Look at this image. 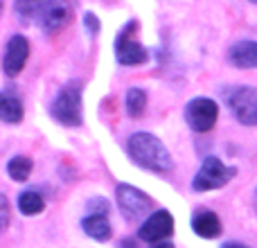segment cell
Returning a JSON list of instances; mask_svg holds the SVG:
<instances>
[{
	"label": "cell",
	"mask_w": 257,
	"mask_h": 248,
	"mask_svg": "<svg viewBox=\"0 0 257 248\" xmlns=\"http://www.w3.org/2000/svg\"><path fill=\"white\" fill-rule=\"evenodd\" d=\"M126 151L140 167L151 169V172H169L172 169V156L167 147L151 133H133L126 142Z\"/></svg>",
	"instance_id": "obj_1"
},
{
	"label": "cell",
	"mask_w": 257,
	"mask_h": 248,
	"mask_svg": "<svg viewBox=\"0 0 257 248\" xmlns=\"http://www.w3.org/2000/svg\"><path fill=\"white\" fill-rule=\"evenodd\" d=\"M52 117L63 127H79L81 124V84L70 81L59 93L52 104Z\"/></svg>",
	"instance_id": "obj_2"
},
{
	"label": "cell",
	"mask_w": 257,
	"mask_h": 248,
	"mask_svg": "<svg viewBox=\"0 0 257 248\" xmlns=\"http://www.w3.org/2000/svg\"><path fill=\"white\" fill-rule=\"evenodd\" d=\"M237 174L235 167H226L219 158L214 156H208L201 165L199 174L194 176L192 181V190L194 192H210V190H217V187H223L232 176Z\"/></svg>",
	"instance_id": "obj_3"
},
{
	"label": "cell",
	"mask_w": 257,
	"mask_h": 248,
	"mask_svg": "<svg viewBox=\"0 0 257 248\" xmlns=\"http://www.w3.org/2000/svg\"><path fill=\"white\" fill-rule=\"evenodd\" d=\"M226 104L237 117L246 127H255L257 124V90L248 86H237L226 93Z\"/></svg>",
	"instance_id": "obj_4"
},
{
	"label": "cell",
	"mask_w": 257,
	"mask_h": 248,
	"mask_svg": "<svg viewBox=\"0 0 257 248\" xmlns=\"http://www.w3.org/2000/svg\"><path fill=\"white\" fill-rule=\"evenodd\" d=\"M217 117H219V106L210 97H196L185 106V120L192 131L196 133H208L217 124Z\"/></svg>",
	"instance_id": "obj_5"
},
{
	"label": "cell",
	"mask_w": 257,
	"mask_h": 248,
	"mask_svg": "<svg viewBox=\"0 0 257 248\" xmlns=\"http://www.w3.org/2000/svg\"><path fill=\"white\" fill-rule=\"evenodd\" d=\"M115 199H117V208H120L122 217L128 219V221H138L147 214V210L151 208V201L145 192H140L133 185H117L115 190Z\"/></svg>",
	"instance_id": "obj_6"
},
{
	"label": "cell",
	"mask_w": 257,
	"mask_h": 248,
	"mask_svg": "<svg viewBox=\"0 0 257 248\" xmlns=\"http://www.w3.org/2000/svg\"><path fill=\"white\" fill-rule=\"evenodd\" d=\"M136 27H138V23L131 21L115 41V54H117V61H120L122 66H140V63L147 61V50L133 39Z\"/></svg>",
	"instance_id": "obj_7"
},
{
	"label": "cell",
	"mask_w": 257,
	"mask_h": 248,
	"mask_svg": "<svg viewBox=\"0 0 257 248\" xmlns=\"http://www.w3.org/2000/svg\"><path fill=\"white\" fill-rule=\"evenodd\" d=\"M174 232V219L167 210H158L154 212L138 230V237L142 241H149V244H158V241H167V237H172Z\"/></svg>",
	"instance_id": "obj_8"
},
{
	"label": "cell",
	"mask_w": 257,
	"mask_h": 248,
	"mask_svg": "<svg viewBox=\"0 0 257 248\" xmlns=\"http://www.w3.org/2000/svg\"><path fill=\"white\" fill-rule=\"evenodd\" d=\"M27 57H30V43L25 36L16 34L9 39L7 48H5V59H3V70L7 77L21 75V70L25 68Z\"/></svg>",
	"instance_id": "obj_9"
},
{
	"label": "cell",
	"mask_w": 257,
	"mask_h": 248,
	"mask_svg": "<svg viewBox=\"0 0 257 248\" xmlns=\"http://www.w3.org/2000/svg\"><path fill=\"white\" fill-rule=\"evenodd\" d=\"M192 230L199 237H203V239H214V237H219V232H221V221H219V217L214 212H210V210H199V212H194V217H192Z\"/></svg>",
	"instance_id": "obj_10"
},
{
	"label": "cell",
	"mask_w": 257,
	"mask_h": 248,
	"mask_svg": "<svg viewBox=\"0 0 257 248\" xmlns=\"http://www.w3.org/2000/svg\"><path fill=\"white\" fill-rule=\"evenodd\" d=\"M228 59L235 68H257V41H239L230 48Z\"/></svg>",
	"instance_id": "obj_11"
},
{
	"label": "cell",
	"mask_w": 257,
	"mask_h": 248,
	"mask_svg": "<svg viewBox=\"0 0 257 248\" xmlns=\"http://www.w3.org/2000/svg\"><path fill=\"white\" fill-rule=\"evenodd\" d=\"M68 21H70V7H68V3L66 0H54L52 7L43 14V18H41L39 23L48 34H52V32L61 30Z\"/></svg>",
	"instance_id": "obj_12"
},
{
	"label": "cell",
	"mask_w": 257,
	"mask_h": 248,
	"mask_svg": "<svg viewBox=\"0 0 257 248\" xmlns=\"http://www.w3.org/2000/svg\"><path fill=\"white\" fill-rule=\"evenodd\" d=\"M0 117L7 124H18L23 120V102L9 88H5L0 95Z\"/></svg>",
	"instance_id": "obj_13"
},
{
	"label": "cell",
	"mask_w": 257,
	"mask_h": 248,
	"mask_svg": "<svg viewBox=\"0 0 257 248\" xmlns=\"http://www.w3.org/2000/svg\"><path fill=\"white\" fill-rule=\"evenodd\" d=\"M81 228L88 237H93L95 241H108L111 239V223H108L106 214H88L81 219Z\"/></svg>",
	"instance_id": "obj_14"
},
{
	"label": "cell",
	"mask_w": 257,
	"mask_h": 248,
	"mask_svg": "<svg viewBox=\"0 0 257 248\" xmlns=\"http://www.w3.org/2000/svg\"><path fill=\"white\" fill-rule=\"evenodd\" d=\"M54 0H16V14L25 21H41Z\"/></svg>",
	"instance_id": "obj_15"
},
{
	"label": "cell",
	"mask_w": 257,
	"mask_h": 248,
	"mask_svg": "<svg viewBox=\"0 0 257 248\" xmlns=\"http://www.w3.org/2000/svg\"><path fill=\"white\" fill-rule=\"evenodd\" d=\"M43 208H45V201L39 192L27 190L18 196V210H21L25 217H34V214L43 212Z\"/></svg>",
	"instance_id": "obj_16"
},
{
	"label": "cell",
	"mask_w": 257,
	"mask_h": 248,
	"mask_svg": "<svg viewBox=\"0 0 257 248\" xmlns=\"http://www.w3.org/2000/svg\"><path fill=\"white\" fill-rule=\"evenodd\" d=\"M124 108L128 117H140L147 108V93L140 88H128L124 97Z\"/></svg>",
	"instance_id": "obj_17"
},
{
	"label": "cell",
	"mask_w": 257,
	"mask_h": 248,
	"mask_svg": "<svg viewBox=\"0 0 257 248\" xmlns=\"http://www.w3.org/2000/svg\"><path fill=\"white\" fill-rule=\"evenodd\" d=\"M7 172L16 183L27 181L32 174V160L27 158V156H14V158L7 163Z\"/></svg>",
	"instance_id": "obj_18"
},
{
	"label": "cell",
	"mask_w": 257,
	"mask_h": 248,
	"mask_svg": "<svg viewBox=\"0 0 257 248\" xmlns=\"http://www.w3.org/2000/svg\"><path fill=\"white\" fill-rule=\"evenodd\" d=\"M88 208H90V214H106L108 212V203L104 199H93L88 203Z\"/></svg>",
	"instance_id": "obj_19"
},
{
	"label": "cell",
	"mask_w": 257,
	"mask_h": 248,
	"mask_svg": "<svg viewBox=\"0 0 257 248\" xmlns=\"http://www.w3.org/2000/svg\"><path fill=\"white\" fill-rule=\"evenodd\" d=\"M84 23H86V27H88L90 34H97V32H99V21H97V16H95V14H86Z\"/></svg>",
	"instance_id": "obj_20"
},
{
	"label": "cell",
	"mask_w": 257,
	"mask_h": 248,
	"mask_svg": "<svg viewBox=\"0 0 257 248\" xmlns=\"http://www.w3.org/2000/svg\"><path fill=\"white\" fill-rule=\"evenodd\" d=\"M0 210H3V221H0V230H5L7 228V223H9V208H7V199L5 196H0Z\"/></svg>",
	"instance_id": "obj_21"
},
{
	"label": "cell",
	"mask_w": 257,
	"mask_h": 248,
	"mask_svg": "<svg viewBox=\"0 0 257 248\" xmlns=\"http://www.w3.org/2000/svg\"><path fill=\"white\" fill-rule=\"evenodd\" d=\"M117 248H140V246H138V241H136V239L126 237V239H122V241H120V246H117Z\"/></svg>",
	"instance_id": "obj_22"
},
{
	"label": "cell",
	"mask_w": 257,
	"mask_h": 248,
	"mask_svg": "<svg viewBox=\"0 0 257 248\" xmlns=\"http://www.w3.org/2000/svg\"><path fill=\"white\" fill-rule=\"evenodd\" d=\"M151 248H174V246L169 244V241H158V244H154Z\"/></svg>",
	"instance_id": "obj_23"
},
{
	"label": "cell",
	"mask_w": 257,
	"mask_h": 248,
	"mask_svg": "<svg viewBox=\"0 0 257 248\" xmlns=\"http://www.w3.org/2000/svg\"><path fill=\"white\" fill-rule=\"evenodd\" d=\"M221 248H246L244 244H235V241H228V244H223Z\"/></svg>",
	"instance_id": "obj_24"
},
{
	"label": "cell",
	"mask_w": 257,
	"mask_h": 248,
	"mask_svg": "<svg viewBox=\"0 0 257 248\" xmlns=\"http://www.w3.org/2000/svg\"><path fill=\"white\" fill-rule=\"evenodd\" d=\"M255 203H257V192H255Z\"/></svg>",
	"instance_id": "obj_25"
},
{
	"label": "cell",
	"mask_w": 257,
	"mask_h": 248,
	"mask_svg": "<svg viewBox=\"0 0 257 248\" xmlns=\"http://www.w3.org/2000/svg\"><path fill=\"white\" fill-rule=\"evenodd\" d=\"M250 3H255V5H257V0H250Z\"/></svg>",
	"instance_id": "obj_26"
}]
</instances>
